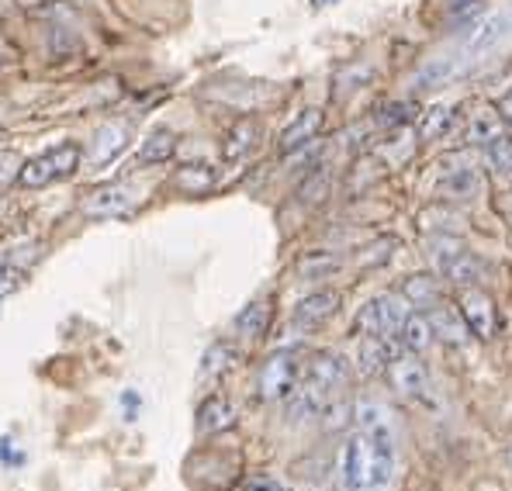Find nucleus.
<instances>
[{
	"instance_id": "obj_1",
	"label": "nucleus",
	"mask_w": 512,
	"mask_h": 491,
	"mask_svg": "<svg viewBox=\"0 0 512 491\" xmlns=\"http://www.w3.org/2000/svg\"><path fill=\"white\" fill-rule=\"evenodd\" d=\"M398 453H395V433H364L343 443L340 450V481L346 491H384L395 478Z\"/></svg>"
},
{
	"instance_id": "obj_2",
	"label": "nucleus",
	"mask_w": 512,
	"mask_h": 491,
	"mask_svg": "<svg viewBox=\"0 0 512 491\" xmlns=\"http://www.w3.org/2000/svg\"><path fill=\"white\" fill-rule=\"evenodd\" d=\"M80 160H84V146H80V142H59V146L45 149V153L32 156V160H25L18 166V184L39 191V187H49V184H56V180L73 177V173L80 170Z\"/></svg>"
},
{
	"instance_id": "obj_3",
	"label": "nucleus",
	"mask_w": 512,
	"mask_h": 491,
	"mask_svg": "<svg viewBox=\"0 0 512 491\" xmlns=\"http://www.w3.org/2000/svg\"><path fill=\"white\" fill-rule=\"evenodd\" d=\"M301 377H305V364H301L298 353L295 350H277L274 357L263 360L256 388H260L263 402H288V398L295 395V388L301 384Z\"/></svg>"
},
{
	"instance_id": "obj_4",
	"label": "nucleus",
	"mask_w": 512,
	"mask_h": 491,
	"mask_svg": "<svg viewBox=\"0 0 512 491\" xmlns=\"http://www.w3.org/2000/svg\"><path fill=\"white\" fill-rule=\"evenodd\" d=\"M409 312L412 308L405 298H398V294H378V298H371L360 308L357 329L367 332V336H395Z\"/></svg>"
},
{
	"instance_id": "obj_5",
	"label": "nucleus",
	"mask_w": 512,
	"mask_h": 491,
	"mask_svg": "<svg viewBox=\"0 0 512 491\" xmlns=\"http://www.w3.org/2000/svg\"><path fill=\"white\" fill-rule=\"evenodd\" d=\"M436 270H440L443 281H450L454 287H478L481 281V260L471 249L457 243L436 246Z\"/></svg>"
},
{
	"instance_id": "obj_6",
	"label": "nucleus",
	"mask_w": 512,
	"mask_h": 491,
	"mask_svg": "<svg viewBox=\"0 0 512 491\" xmlns=\"http://www.w3.org/2000/svg\"><path fill=\"white\" fill-rule=\"evenodd\" d=\"M509 35H512V25H509L506 11L492 14V18H485L481 25H474L471 32L464 35L461 56L468 59V63H474V59H481V56H488L492 49H499V45L506 42Z\"/></svg>"
},
{
	"instance_id": "obj_7",
	"label": "nucleus",
	"mask_w": 512,
	"mask_h": 491,
	"mask_svg": "<svg viewBox=\"0 0 512 491\" xmlns=\"http://www.w3.org/2000/svg\"><path fill=\"white\" fill-rule=\"evenodd\" d=\"M457 308H461L471 336H478V339L495 336V326H499V322H495V305L485 291H478V287H461V294H457Z\"/></svg>"
},
{
	"instance_id": "obj_8",
	"label": "nucleus",
	"mask_w": 512,
	"mask_h": 491,
	"mask_svg": "<svg viewBox=\"0 0 512 491\" xmlns=\"http://www.w3.org/2000/svg\"><path fill=\"white\" fill-rule=\"evenodd\" d=\"M135 205H139V191L132 184H108L90 194L84 201V211L94 218H118L125 211H132Z\"/></svg>"
},
{
	"instance_id": "obj_9",
	"label": "nucleus",
	"mask_w": 512,
	"mask_h": 491,
	"mask_svg": "<svg viewBox=\"0 0 512 491\" xmlns=\"http://www.w3.org/2000/svg\"><path fill=\"white\" fill-rule=\"evenodd\" d=\"M340 305H343V294L322 287V291H312L308 298L298 301L295 322H298V326H305V329H315V326H322V322L333 319V315L340 312Z\"/></svg>"
},
{
	"instance_id": "obj_10",
	"label": "nucleus",
	"mask_w": 512,
	"mask_h": 491,
	"mask_svg": "<svg viewBox=\"0 0 512 491\" xmlns=\"http://www.w3.org/2000/svg\"><path fill=\"white\" fill-rule=\"evenodd\" d=\"M426 319H429V329H433V339H440V343H447V346H461L471 332L461 315V308L447 305V301H436V305L429 308Z\"/></svg>"
},
{
	"instance_id": "obj_11",
	"label": "nucleus",
	"mask_w": 512,
	"mask_h": 491,
	"mask_svg": "<svg viewBox=\"0 0 512 491\" xmlns=\"http://www.w3.org/2000/svg\"><path fill=\"white\" fill-rule=\"evenodd\" d=\"M388 377H391V384H395V391H402V395H409V398L426 395V388H429V374L416 360V353H398L388 364Z\"/></svg>"
},
{
	"instance_id": "obj_12",
	"label": "nucleus",
	"mask_w": 512,
	"mask_h": 491,
	"mask_svg": "<svg viewBox=\"0 0 512 491\" xmlns=\"http://www.w3.org/2000/svg\"><path fill=\"white\" fill-rule=\"evenodd\" d=\"M322 122H326L322 108H305V111H301L295 122L281 132V142H277V146H281V153L291 156V153H298V149L312 146V142L319 139V132H322Z\"/></svg>"
},
{
	"instance_id": "obj_13",
	"label": "nucleus",
	"mask_w": 512,
	"mask_h": 491,
	"mask_svg": "<svg viewBox=\"0 0 512 491\" xmlns=\"http://www.w3.org/2000/svg\"><path fill=\"white\" fill-rule=\"evenodd\" d=\"M346 374H350V367H346V357H340V353H333V350L315 353V357L305 364V377H308V381H315L319 388L333 391V395L346 384Z\"/></svg>"
},
{
	"instance_id": "obj_14",
	"label": "nucleus",
	"mask_w": 512,
	"mask_h": 491,
	"mask_svg": "<svg viewBox=\"0 0 512 491\" xmlns=\"http://www.w3.org/2000/svg\"><path fill=\"white\" fill-rule=\"evenodd\" d=\"M333 391H326V388H319L315 381H308V377H301V384L295 388V395L288 398V412L295 415L298 422H305V419H319L322 412H326V405L333 402Z\"/></svg>"
},
{
	"instance_id": "obj_15",
	"label": "nucleus",
	"mask_w": 512,
	"mask_h": 491,
	"mask_svg": "<svg viewBox=\"0 0 512 491\" xmlns=\"http://www.w3.org/2000/svg\"><path fill=\"white\" fill-rule=\"evenodd\" d=\"M128 146V132L122 125H104L94 132V139H90V163L94 166H108L111 160H118V156L125 153Z\"/></svg>"
},
{
	"instance_id": "obj_16",
	"label": "nucleus",
	"mask_w": 512,
	"mask_h": 491,
	"mask_svg": "<svg viewBox=\"0 0 512 491\" xmlns=\"http://www.w3.org/2000/svg\"><path fill=\"white\" fill-rule=\"evenodd\" d=\"M232 422H236V405L229 402V398L222 395H212L201 402L198 409V433H222V429H232Z\"/></svg>"
},
{
	"instance_id": "obj_17",
	"label": "nucleus",
	"mask_w": 512,
	"mask_h": 491,
	"mask_svg": "<svg viewBox=\"0 0 512 491\" xmlns=\"http://www.w3.org/2000/svg\"><path fill=\"white\" fill-rule=\"evenodd\" d=\"M391 336H367L364 343H360V353H357V364H360V374H381V370H388L391 360L398 357L402 350H391V343H388Z\"/></svg>"
},
{
	"instance_id": "obj_18",
	"label": "nucleus",
	"mask_w": 512,
	"mask_h": 491,
	"mask_svg": "<svg viewBox=\"0 0 512 491\" xmlns=\"http://www.w3.org/2000/svg\"><path fill=\"white\" fill-rule=\"evenodd\" d=\"M256 142H260V125L253 122V118H239L236 125L229 128V135H225V160H243V156H250L256 149Z\"/></svg>"
},
{
	"instance_id": "obj_19",
	"label": "nucleus",
	"mask_w": 512,
	"mask_h": 491,
	"mask_svg": "<svg viewBox=\"0 0 512 491\" xmlns=\"http://www.w3.org/2000/svg\"><path fill=\"white\" fill-rule=\"evenodd\" d=\"M395 339H398V346H402V353H423L426 346L433 343V329H429V319H426V315L409 312L402 326H398Z\"/></svg>"
},
{
	"instance_id": "obj_20",
	"label": "nucleus",
	"mask_w": 512,
	"mask_h": 491,
	"mask_svg": "<svg viewBox=\"0 0 512 491\" xmlns=\"http://www.w3.org/2000/svg\"><path fill=\"white\" fill-rule=\"evenodd\" d=\"M478 184H481V177L471 163L450 166V170H443V177H440V191L447 194V198H471V194L478 191Z\"/></svg>"
},
{
	"instance_id": "obj_21",
	"label": "nucleus",
	"mask_w": 512,
	"mask_h": 491,
	"mask_svg": "<svg viewBox=\"0 0 512 491\" xmlns=\"http://www.w3.org/2000/svg\"><path fill=\"white\" fill-rule=\"evenodd\" d=\"M270 315H274L270 301H250V305H246L243 312L236 315L232 329H236L243 339H260L263 332H267V326H270Z\"/></svg>"
},
{
	"instance_id": "obj_22",
	"label": "nucleus",
	"mask_w": 512,
	"mask_h": 491,
	"mask_svg": "<svg viewBox=\"0 0 512 491\" xmlns=\"http://www.w3.org/2000/svg\"><path fill=\"white\" fill-rule=\"evenodd\" d=\"M236 364H239V350L232 343H225V339H218V343L208 346L205 357H201V377H205V381H215V377L229 374Z\"/></svg>"
},
{
	"instance_id": "obj_23",
	"label": "nucleus",
	"mask_w": 512,
	"mask_h": 491,
	"mask_svg": "<svg viewBox=\"0 0 512 491\" xmlns=\"http://www.w3.org/2000/svg\"><path fill=\"white\" fill-rule=\"evenodd\" d=\"M177 153V132L173 128H153L139 146V163H167Z\"/></svg>"
},
{
	"instance_id": "obj_24",
	"label": "nucleus",
	"mask_w": 512,
	"mask_h": 491,
	"mask_svg": "<svg viewBox=\"0 0 512 491\" xmlns=\"http://www.w3.org/2000/svg\"><path fill=\"white\" fill-rule=\"evenodd\" d=\"M506 132V122H502V115H495L492 108H481L471 115V125H468V139L474 142V146L485 149L488 142L495 139V135Z\"/></svg>"
},
{
	"instance_id": "obj_25",
	"label": "nucleus",
	"mask_w": 512,
	"mask_h": 491,
	"mask_svg": "<svg viewBox=\"0 0 512 491\" xmlns=\"http://www.w3.org/2000/svg\"><path fill=\"white\" fill-rule=\"evenodd\" d=\"M464 63L468 59H454V56H447V59H433L429 66H423L419 70V77H416V87H440V83H450L457 77V73H464Z\"/></svg>"
},
{
	"instance_id": "obj_26",
	"label": "nucleus",
	"mask_w": 512,
	"mask_h": 491,
	"mask_svg": "<svg viewBox=\"0 0 512 491\" xmlns=\"http://www.w3.org/2000/svg\"><path fill=\"white\" fill-rule=\"evenodd\" d=\"M336 270H340V256L326 253V249H315V253H305L298 260V274L305 277V281H326Z\"/></svg>"
},
{
	"instance_id": "obj_27",
	"label": "nucleus",
	"mask_w": 512,
	"mask_h": 491,
	"mask_svg": "<svg viewBox=\"0 0 512 491\" xmlns=\"http://www.w3.org/2000/svg\"><path fill=\"white\" fill-rule=\"evenodd\" d=\"M177 187L187 194H205L208 187H215V166L208 163H187L177 170Z\"/></svg>"
},
{
	"instance_id": "obj_28",
	"label": "nucleus",
	"mask_w": 512,
	"mask_h": 491,
	"mask_svg": "<svg viewBox=\"0 0 512 491\" xmlns=\"http://www.w3.org/2000/svg\"><path fill=\"white\" fill-rule=\"evenodd\" d=\"M353 422L364 433H384V429H391V412L381 402H357L353 405Z\"/></svg>"
},
{
	"instance_id": "obj_29",
	"label": "nucleus",
	"mask_w": 512,
	"mask_h": 491,
	"mask_svg": "<svg viewBox=\"0 0 512 491\" xmlns=\"http://www.w3.org/2000/svg\"><path fill=\"white\" fill-rule=\"evenodd\" d=\"M450 125H454V111H450L447 104H433V108H426L423 118H419L423 139H440V135L450 132Z\"/></svg>"
},
{
	"instance_id": "obj_30",
	"label": "nucleus",
	"mask_w": 512,
	"mask_h": 491,
	"mask_svg": "<svg viewBox=\"0 0 512 491\" xmlns=\"http://www.w3.org/2000/svg\"><path fill=\"white\" fill-rule=\"evenodd\" d=\"M402 298L409 301V305H436V301H440V291H436V281L429 274H416L405 281Z\"/></svg>"
},
{
	"instance_id": "obj_31",
	"label": "nucleus",
	"mask_w": 512,
	"mask_h": 491,
	"mask_svg": "<svg viewBox=\"0 0 512 491\" xmlns=\"http://www.w3.org/2000/svg\"><path fill=\"white\" fill-rule=\"evenodd\" d=\"M485 156H488V163H492L495 170L502 173V177H512V132H509V128L488 142Z\"/></svg>"
},
{
	"instance_id": "obj_32",
	"label": "nucleus",
	"mask_w": 512,
	"mask_h": 491,
	"mask_svg": "<svg viewBox=\"0 0 512 491\" xmlns=\"http://www.w3.org/2000/svg\"><path fill=\"white\" fill-rule=\"evenodd\" d=\"M326 194H329V170H326V166H315L312 177L301 184L298 198L305 201V205H322V201H326Z\"/></svg>"
},
{
	"instance_id": "obj_33",
	"label": "nucleus",
	"mask_w": 512,
	"mask_h": 491,
	"mask_svg": "<svg viewBox=\"0 0 512 491\" xmlns=\"http://www.w3.org/2000/svg\"><path fill=\"white\" fill-rule=\"evenodd\" d=\"M322 422H326V429H343L353 422V405L350 402H340V398H333V402L326 405V412L319 415Z\"/></svg>"
},
{
	"instance_id": "obj_34",
	"label": "nucleus",
	"mask_w": 512,
	"mask_h": 491,
	"mask_svg": "<svg viewBox=\"0 0 512 491\" xmlns=\"http://www.w3.org/2000/svg\"><path fill=\"white\" fill-rule=\"evenodd\" d=\"M412 111H416V104H384V111H381V118L378 122L381 125H405L412 118Z\"/></svg>"
},
{
	"instance_id": "obj_35",
	"label": "nucleus",
	"mask_w": 512,
	"mask_h": 491,
	"mask_svg": "<svg viewBox=\"0 0 512 491\" xmlns=\"http://www.w3.org/2000/svg\"><path fill=\"white\" fill-rule=\"evenodd\" d=\"M443 7H447V14L454 21H464V18H471V14L478 11L481 0H443Z\"/></svg>"
},
{
	"instance_id": "obj_36",
	"label": "nucleus",
	"mask_w": 512,
	"mask_h": 491,
	"mask_svg": "<svg viewBox=\"0 0 512 491\" xmlns=\"http://www.w3.org/2000/svg\"><path fill=\"white\" fill-rule=\"evenodd\" d=\"M243 491H291V488L284 485L281 478H270V474H256V478L246 481Z\"/></svg>"
},
{
	"instance_id": "obj_37",
	"label": "nucleus",
	"mask_w": 512,
	"mask_h": 491,
	"mask_svg": "<svg viewBox=\"0 0 512 491\" xmlns=\"http://www.w3.org/2000/svg\"><path fill=\"white\" fill-rule=\"evenodd\" d=\"M21 287V270H0V305Z\"/></svg>"
},
{
	"instance_id": "obj_38",
	"label": "nucleus",
	"mask_w": 512,
	"mask_h": 491,
	"mask_svg": "<svg viewBox=\"0 0 512 491\" xmlns=\"http://www.w3.org/2000/svg\"><path fill=\"white\" fill-rule=\"evenodd\" d=\"M502 122H506V128L512 132V94L506 97V101H502Z\"/></svg>"
},
{
	"instance_id": "obj_39",
	"label": "nucleus",
	"mask_w": 512,
	"mask_h": 491,
	"mask_svg": "<svg viewBox=\"0 0 512 491\" xmlns=\"http://www.w3.org/2000/svg\"><path fill=\"white\" fill-rule=\"evenodd\" d=\"M315 7H329V4H340V0H312Z\"/></svg>"
},
{
	"instance_id": "obj_40",
	"label": "nucleus",
	"mask_w": 512,
	"mask_h": 491,
	"mask_svg": "<svg viewBox=\"0 0 512 491\" xmlns=\"http://www.w3.org/2000/svg\"><path fill=\"white\" fill-rule=\"evenodd\" d=\"M506 18H509V25H512V7H509V11H506Z\"/></svg>"
},
{
	"instance_id": "obj_41",
	"label": "nucleus",
	"mask_w": 512,
	"mask_h": 491,
	"mask_svg": "<svg viewBox=\"0 0 512 491\" xmlns=\"http://www.w3.org/2000/svg\"><path fill=\"white\" fill-rule=\"evenodd\" d=\"M0 270H4V256H0Z\"/></svg>"
}]
</instances>
